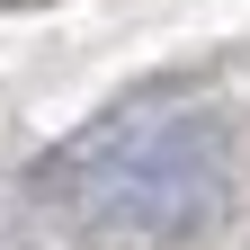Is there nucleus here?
Here are the masks:
<instances>
[{"label":"nucleus","mask_w":250,"mask_h":250,"mask_svg":"<svg viewBox=\"0 0 250 250\" xmlns=\"http://www.w3.org/2000/svg\"><path fill=\"white\" fill-rule=\"evenodd\" d=\"M54 188L89 224L125 232H188L224 206V125L197 99H134L116 107L99 134L62 152Z\"/></svg>","instance_id":"obj_1"}]
</instances>
